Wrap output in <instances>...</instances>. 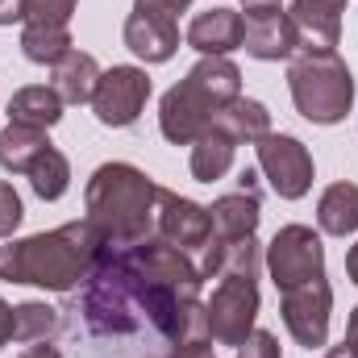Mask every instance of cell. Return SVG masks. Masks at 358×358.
<instances>
[{
    "label": "cell",
    "mask_w": 358,
    "mask_h": 358,
    "mask_svg": "<svg viewBox=\"0 0 358 358\" xmlns=\"http://www.w3.org/2000/svg\"><path fill=\"white\" fill-rule=\"evenodd\" d=\"M200 287V267L163 238L104 246L76 313L100 358H163L179 342L213 338Z\"/></svg>",
    "instance_id": "obj_1"
},
{
    "label": "cell",
    "mask_w": 358,
    "mask_h": 358,
    "mask_svg": "<svg viewBox=\"0 0 358 358\" xmlns=\"http://www.w3.org/2000/svg\"><path fill=\"white\" fill-rule=\"evenodd\" d=\"M104 234L84 221H67L50 234H34L8 242L0 250V279L4 283H38L46 292H76L104 255Z\"/></svg>",
    "instance_id": "obj_2"
},
{
    "label": "cell",
    "mask_w": 358,
    "mask_h": 358,
    "mask_svg": "<svg viewBox=\"0 0 358 358\" xmlns=\"http://www.w3.org/2000/svg\"><path fill=\"white\" fill-rule=\"evenodd\" d=\"M155 200L159 187L134 163H104L84 187L88 221L104 234L108 246H138L155 238Z\"/></svg>",
    "instance_id": "obj_3"
},
{
    "label": "cell",
    "mask_w": 358,
    "mask_h": 358,
    "mask_svg": "<svg viewBox=\"0 0 358 358\" xmlns=\"http://www.w3.org/2000/svg\"><path fill=\"white\" fill-rule=\"evenodd\" d=\"M242 96V71L229 63V59H217V55H204L187 80H179L176 88L163 96L159 104V129L167 142L176 146H192L225 104H234Z\"/></svg>",
    "instance_id": "obj_4"
},
{
    "label": "cell",
    "mask_w": 358,
    "mask_h": 358,
    "mask_svg": "<svg viewBox=\"0 0 358 358\" xmlns=\"http://www.w3.org/2000/svg\"><path fill=\"white\" fill-rule=\"evenodd\" d=\"M287 88L296 100V113L313 125H338L355 104V80L338 50L300 46L287 67Z\"/></svg>",
    "instance_id": "obj_5"
},
{
    "label": "cell",
    "mask_w": 358,
    "mask_h": 358,
    "mask_svg": "<svg viewBox=\"0 0 358 358\" xmlns=\"http://www.w3.org/2000/svg\"><path fill=\"white\" fill-rule=\"evenodd\" d=\"M208 308V334L217 346H242L255 334L259 317V279L255 275H221L213 287Z\"/></svg>",
    "instance_id": "obj_6"
},
{
    "label": "cell",
    "mask_w": 358,
    "mask_h": 358,
    "mask_svg": "<svg viewBox=\"0 0 358 358\" xmlns=\"http://www.w3.org/2000/svg\"><path fill=\"white\" fill-rule=\"evenodd\" d=\"M267 271H271V279H275L279 292L300 287L308 279H321L325 275L321 234H313L308 225H283L267 246Z\"/></svg>",
    "instance_id": "obj_7"
},
{
    "label": "cell",
    "mask_w": 358,
    "mask_h": 358,
    "mask_svg": "<svg viewBox=\"0 0 358 358\" xmlns=\"http://www.w3.org/2000/svg\"><path fill=\"white\" fill-rule=\"evenodd\" d=\"M259 150V167L267 176L271 192L279 200H300L308 187H313V155L300 138L292 134H263L255 142Z\"/></svg>",
    "instance_id": "obj_8"
},
{
    "label": "cell",
    "mask_w": 358,
    "mask_h": 358,
    "mask_svg": "<svg viewBox=\"0 0 358 358\" xmlns=\"http://www.w3.org/2000/svg\"><path fill=\"white\" fill-rule=\"evenodd\" d=\"M146 100H150V76L142 67H108V71H100L96 92H92L96 121L108 129L134 125L142 117Z\"/></svg>",
    "instance_id": "obj_9"
},
{
    "label": "cell",
    "mask_w": 358,
    "mask_h": 358,
    "mask_svg": "<svg viewBox=\"0 0 358 358\" xmlns=\"http://www.w3.org/2000/svg\"><path fill=\"white\" fill-rule=\"evenodd\" d=\"M279 313H283V325L287 334L304 346V350H317L325 346L329 338V313H334V287L321 279H308L300 287H287L283 300H279Z\"/></svg>",
    "instance_id": "obj_10"
},
{
    "label": "cell",
    "mask_w": 358,
    "mask_h": 358,
    "mask_svg": "<svg viewBox=\"0 0 358 358\" xmlns=\"http://www.w3.org/2000/svg\"><path fill=\"white\" fill-rule=\"evenodd\" d=\"M155 238H163L167 246L176 250H204L213 242V217L204 204L176 196L167 187H159V200H155Z\"/></svg>",
    "instance_id": "obj_11"
},
{
    "label": "cell",
    "mask_w": 358,
    "mask_h": 358,
    "mask_svg": "<svg viewBox=\"0 0 358 358\" xmlns=\"http://www.w3.org/2000/svg\"><path fill=\"white\" fill-rule=\"evenodd\" d=\"M242 50L259 63H279L300 50V34L283 4H250L242 17Z\"/></svg>",
    "instance_id": "obj_12"
},
{
    "label": "cell",
    "mask_w": 358,
    "mask_h": 358,
    "mask_svg": "<svg viewBox=\"0 0 358 358\" xmlns=\"http://www.w3.org/2000/svg\"><path fill=\"white\" fill-rule=\"evenodd\" d=\"M125 46L142 59V63H167L179 50V25L171 17L134 4V13L125 17Z\"/></svg>",
    "instance_id": "obj_13"
},
{
    "label": "cell",
    "mask_w": 358,
    "mask_h": 358,
    "mask_svg": "<svg viewBox=\"0 0 358 358\" xmlns=\"http://www.w3.org/2000/svg\"><path fill=\"white\" fill-rule=\"evenodd\" d=\"M342 8L346 0H292L287 17L308 50H334L342 38Z\"/></svg>",
    "instance_id": "obj_14"
},
{
    "label": "cell",
    "mask_w": 358,
    "mask_h": 358,
    "mask_svg": "<svg viewBox=\"0 0 358 358\" xmlns=\"http://www.w3.org/2000/svg\"><path fill=\"white\" fill-rule=\"evenodd\" d=\"M213 238L221 242H238V238H255L259 221H263V204H259V192H229V196H217L213 208Z\"/></svg>",
    "instance_id": "obj_15"
},
{
    "label": "cell",
    "mask_w": 358,
    "mask_h": 358,
    "mask_svg": "<svg viewBox=\"0 0 358 358\" xmlns=\"http://www.w3.org/2000/svg\"><path fill=\"white\" fill-rule=\"evenodd\" d=\"M187 46H196L200 55L225 59L229 50L242 46V13H234V8H208V13L192 17V25H187Z\"/></svg>",
    "instance_id": "obj_16"
},
{
    "label": "cell",
    "mask_w": 358,
    "mask_h": 358,
    "mask_svg": "<svg viewBox=\"0 0 358 358\" xmlns=\"http://www.w3.org/2000/svg\"><path fill=\"white\" fill-rule=\"evenodd\" d=\"M259 271H263V250L255 238H238V242L213 238L204 246V263H200L204 279H221V275H255L259 279Z\"/></svg>",
    "instance_id": "obj_17"
},
{
    "label": "cell",
    "mask_w": 358,
    "mask_h": 358,
    "mask_svg": "<svg viewBox=\"0 0 358 358\" xmlns=\"http://www.w3.org/2000/svg\"><path fill=\"white\" fill-rule=\"evenodd\" d=\"M50 71H55L50 88L63 96V104H88L92 92H96V80H100V63L88 50H67Z\"/></svg>",
    "instance_id": "obj_18"
},
{
    "label": "cell",
    "mask_w": 358,
    "mask_h": 358,
    "mask_svg": "<svg viewBox=\"0 0 358 358\" xmlns=\"http://www.w3.org/2000/svg\"><path fill=\"white\" fill-rule=\"evenodd\" d=\"M317 225L329 238H346L358 229V183H329L317 200Z\"/></svg>",
    "instance_id": "obj_19"
},
{
    "label": "cell",
    "mask_w": 358,
    "mask_h": 358,
    "mask_svg": "<svg viewBox=\"0 0 358 358\" xmlns=\"http://www.w3.org/2000/svg\"><path fill=\"white\" fill-rule=\"evenodd\" d=\"M234 150H238V142L221 129V125H208L196 142H192V176L200 179V183H213V179H221L229 167H234Z\"/></svg>",
    "instance_id": "obj_20"
},
{
    "label": "cell",
    "mask_w": 358,
    "mask_h": 358,
    "mask_svg": "<svg viewBox=\"0 0 358 358\" xmlns=\"http://www.w3.org/2000/svg\"><path fill=\"white\" fill-rule=\"evenodd\" d=\"M8 121L34 125V129H50V125L63 121V96L55 88H46V84L13 92V100H8Z\"/></svg>",
    "instance_id": "obj_21"
},
{
    "label": "cell",
    "mask_w": 358,
    "mask_h": 358,
    "mask_svg": "<svg viewBox=\"0 0 358 358\" xmlns=\"http://www.w3.org/2000/svg\"><path fill=\"white\" fill-rule=\"evenodd\" d=\"M46 146H55V142L46 138V129L8 121V129L0 134V167L13 171V176H29V167L38 163V155H42Z\"/></svg>",
    "instance_id": "obj_22"
},
{
    "label": "cell",
    "mask_w": 358,
    "mask_h": 358,
    "mask_svg": "<svg viewBox=\"0 0 358 358\" xmlns=\"http://www.w3.org/2000/svg\"><path fill=\"white\" fill-rule=\"evenodd\" d=\"M213 125H221L234 142H259L263 134H271V113H267V104H259L250 96H238L234 104H225L217 113Z\"/></svg>",
    "instance_id": "obj_23"
},
{
    "label": "cell",
    "mask_w": 358,
    "mask_h": 358,
    "mask_svg": "<svg viewBox=\"0 0 358 358\" xmlns=\"http://www.w3.org/2000/svg\"><path fill=\"white\" fill-rule=\"evenodd\" d=\"M67 50H76L67 25H25L21 29V55L38 67H55Z\"/></svg>",
    "instance_id": "obj_24"
},
{
    "label": "cell",
    "mask_w": 358,
    "mask_h": 358,
    "mask_svg": "<svg viewBox=\"0 0 358 358\" xmlns=\"http://www.w3.org/2000/svg\"><path fill=\"white\" fill-rule=\"evenodd\" d=\"M29 183H34V192L42 200H59L71 187V163H67V155L55 150V146H46L38 155V163L29 167Z\"/></svg>",
    "instance_id": "obj_25"
},
{
    "label": "cell",
    "mask_w": 358,
    "mask_h": 358,
    "mask_svg": "<svg viewBox=\"0 0 358 358\" xmlns=\"http://www.w3.org/2000/svg\"><path fill=\"white\" fill-rule=\"evenodd\" d=\"M13 317H17V329H13L17 342H29V346H34V342H50V338L59 334V308H50V304H42V300L17 304Z\"/></svg>",
    "instance_id": "obj_26"
},
{
    "label": "cell",
    "mask_w": 358,
    "mask_h": 358,
    "mask_svg": "<svg viewBox=\"0 0 358 358\" xmlns=\"http://www.w3.org/2000/svg\"><path fill=\"white\" fill-rule=\"evenodd\" d=\"M76 0H25V25H67Z\"/></svg>",
    "instance_id": "obj_27"
},
{
    "label": "cell",
    "mask_w": 358,
    "mask_h": 358,
    "mask_svg": "<svg viewBox=\"0 0 358 358\" xmlns=\"http://www.w3.org/2000/svg\"><path fill=\"white\" fill-rule=\"evenodd\" d=\"M21 217H25V208H21L17 187H13V183H0V238H8V234L21 225Z\"/></svg>",
    "instance_id": "obj_28"
},
{
    "label": "cell",
    "mask_w": 358,
    "mask_h": 358,
    "mask_svg": "<svg viewBox=\"0 0 358 358\" xmlns=\"http://www.w3.org/2000/svg\"><path fill=\"white\" fill-rule=\"evenodd\" d=\"M238 358H279V342H275V334L255 329V334L238 346Z\"/></svg>",
    "instance_id": "obj_29"
},
{
    "label": "cell",
    "mask_w": 358,
    "mask_h": 358,
    "mask_svg": "<svg viewBox=\"0 0 358 358\" xmlns=\"http://www.w3.org/2000/svg\"><path fill=\"white\" fill-rule=\"evenodd\" d=\"M163 358H217V346H213V338H200V342H179V346H171Z\"/></svg>",
    "instance_id": "obj_30"
},
{
    "label": "cell",
    "mask_w": 358,
    "mask_h": 358,
    "mask_svg": "<svg viewBox=\"0 0 358 358\" xmlns=\"http://www.w3.org/2000/svg\"><path fill=\"white\" fill-rule=\"evenodd\" d=\"M142 8H155V13H163V17H171L176 21V13H183L192 0H138Z\"/></svg>",
    "instance_id": "obj_31"
},
{
    "label": "cell",
    "mask_w": 358,
    "mask_h": 358,
    "mask_svg": "<svg viewBox=\"0 0 358 358\" xmlns=\"http://www.w3.org/2000/svg\"><path fill=\"white\" fill-rule=\"evenodd\" d=\"M25 21V0H0V25Z\"/></svg>",
    "instance_id": "obj_32"
},
{
    "label": "cell",
    "mask_w": 358,
    "mask_h": 358,
    "mask_svg": "<svg viewBox=\"0 0 358 358\" xmlns=\"http://www.w3.org/2000/svg\"><path fill=\"white\" fill-rule=\"evenodd\" d=\"M13 329H17V317H13V308L0 300V350L13 342Z\"/></svg>",
    "instance_id": "obj_33"
},
{
    "label": "cell",
    "mask_w": 358,
    "mask_h": 358,
    "mask_svg": "<svg viewBox=\"0 0 358 358\" xmlns=\"http://www.w3.org/2000/svg\"><path fill=\"white\" fill-rule=\"evenodd\" d=\"M21 358H63V355H59L50 342H34V346H25V355Z\"/></svg>",
    "instance_id": "obj_34"
},
{
    "label": "cell",
    "mask_w": 358,
    "mask_h": 358,
    "mask_svg": "<svg viewBox=\"0 0 358 358\" xmlns=\"http://www.w3.org/2000/svg\"><path fill=\"white\" fill-rule=\"evenodd\" d=\"M342 346H346V350L358 358V308L350 313V325H346V342H342Z\"/></svg>",
    "instance_id": "obj_35"
},
{
    "label": "cell",
    "mask_w": 358,
    "mask_h": 358,
    "mask_svg": "<svg viewBox=\"0 0 358 358\" xmlns=\"http://www.w3.org/2000/svg\"><path fill=\"white\" fill-rule=\"evenodd\" d=\"M238 187H242V192H259V176H255V171L246 167V171L238 176Z\"/></svg>",
    "instance_id": "obj_36"
},
{
    "label": "cell",
    "mask_w": 358,
    "mask_h": 358,
    "mask_svg": "<svg viewBox=\"0 0 358 358\" xmlns=\"http://www.w3.org/2000/svg\"><path fill=\"white\" fill-rule=\"evenodd\" d=\"M346 275H350V283H358V242L350 246V255H346Z\"/></svg>",
    "instance_id": "obj_37"
},
{
    "label": "cell",
    "mask_w": 358,
    "mask_h": 358,
    "mask_svg": "<svg viewBox=\"0 0 358 358\" xmlns=\"http://www.w3.org/2000/svg\"><path fill=\"white\" fill-rule=\"evenodd\" d=\"M325 358H355V355H350L346 346H334V350H329V355H325Z\"/></svg>",
    "instance_id": "obj_38"
},
{
    "label": "cell",
    "mask_w": 358,
    "mask_h": 358,
    "mask_svg": "<svg viewBox=\"0 0 358 358\" xmlns=\"http://www.w3.org/2000/svg\"><path fill=\"white\" fill-rule=\"evenodd\" d=\"M242 4L250 8V4H279V0H242Z\"/></svg>",
    "instance_id": "obj_39"
}]
</instances>
